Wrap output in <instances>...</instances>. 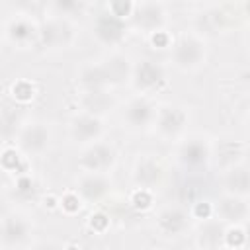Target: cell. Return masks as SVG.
Returning a JSON list of instances; mask_svg holds the SVG:
<instances>
[{
    "label": "cell",
    "mask_w": 250,
    "mask_h": 250,
    "mask_svg": "<svg viewBox=\"0 0 250 250\" xmlns=\"http://www.w3.org/2000/svg\"><path fill=\"white\" fill-rule=\"evenodd\" d=\"M156 107L158 104L154 98L133 94L121 107V121L129 131H146L152 127Z\"/></svg>",
    "instance_id": "obj_13"
},
{
    "label": "cell",
    "mask_w": 250,
    "mask_h": 250,
    "mask_svg": "<svg viewBox=\"0 0 250 250\" xmlns=\"http://www.w3.org/2000/svg\"><path fill=\"white\" fill-rule=\"evenodd\" d=\"M189 123V107L178 102H164L158 104L156 115L152 121V131L158 139L166 143H178L188 133Z\"/></svg>",
    "instance_id": "obj_5"
},
{
    "label": "cell",
    "mask_w": 250,
    "mask_h": 250,
    "mask_svg": "<svg viewBox=\"0 0 250 250\" xmlns=\"http://www.w3.org/2000/svg\"><path fill=\"white\" fill-rule=\"evenodd\" d=\"M221 191H223V195L248 197V193H250V172H248L246 162H240V164L221 172Z\"/></svg>",
    "instance_id": "obj_20"
},
{
    "label": "cell",
    "mask_w": 250,
    "mask_h": 250,
    "mask_svg": "<svg viewBox=\"0 0 250 250\" xmlns=\"http://www.w3.org/2000/svg\"><path fill=\"white\" fill-rule=\"evenodd\" d=\"M2 39H4V33H2V25H0V43H2Z\"/></svg>",
    "instance_id": "obj_37"
},
{
    "label": "cell",
    "mask_w": 250,
    "mask_h": 250,
    "mask_svg": "<svg viewBox=\"0 0 250 250\" xmlns=\"http://www.w3.org/2000/svg\"><path fill=\"white\" fill-rule=\"evenodd\" d=\"M78 111H86L98 117L105 119V113L115 107V98L113 92H88V94H78Z\"/></svg>",
    "instance_id": "obj_23"
},
{
    "label": "cell",
    "mask_w": 250,
    "mask_h": 250,
    "mask_svg": "<svg viewBox=\"0 0 250 250\" xmlns=\"http://www.w3.org/2000/svg\"><path fill=\"white\" fill-rule=\"evenodd\" d=\"M219 172L232 168L240 162H246V143L244 141H223L213 145V158Z\"/></svg>",
    "instance_id": "obj_21"
},
{
    "label": "cell",
    "mask_w": 250,
    "mask_h": 250,
    "mask_svg": "<svg viewBox=\"0 0 250 250\" xmlns=\"http://www.w3.org/2000/svg\"><path fill=\"white\" fill-rule=\"evenodd\" d=\"M90 4L86 2H72V0H64V2H53L47 6V12L53 16H61V18H70L74 20V16L82 14L88 10Z\"/></svg>",
    "instance_id": "obj_28"
},
{
    "label": "cell",
    "mask_w": 250,
    "mask_h": 250,
    "mask_svg": "<svg viewBox=\"0 0 250 250\" xmlns=\"http://www.w3.org/2000/svg\"><path fill=\"white\" fill-rule=\"evenodd\" d=\"M215 205V217L223 225H246L250 215L248 197H234V195H221Z\"/></svg>",
    "instance_id": "obj_19"
},
{
    "label": "cell",
    "mask_w": 250,
    "mask_h": 250,
    "mask_svg": "<svg viewBox=\"0 0 250 250\" xmlns=\"http://www.w3.org/2000/svg\"><path fill=\"white\" fill-rule=\"evenodd\" d=\"M191 227V217L188 207L180 203L162 205L154 215V229L162 238H180Z\"/></svg>",
    "instance_id": "obj_14"
},
{
    "label": "cell",
    "mask_w": 250,
    "mask_h": 250,
    "mask_svg": "<svg viewBox=\"0 0 250 250\" xmlns=\"http://www.w3.org/2000/svg\"><path fill=\"white\" fill-rule=\"evenodd\" d=\"M133 10H135V2H127V0H113L105 4V12L113 18H119L125 23L133 16Z\"/></svg>",
    "instance_id": "obj_33"
},
{
    "label": "cell",
    "mask_w": 250,
    "mask_h": 250,
    "mask_svg": "<svg viewBox=\"0 0 250 250\" xmlns=\"http://www.w3.org/2000/svg\"><path fill=\"white\" fill-rule=\"evenodd\" d=\"M164 180H166V166L158 154L145 152L135 158L133 168H131L133 188L156 191L158 188H162Z\"/></svg>",
    "instance_id": "obj_12"
},
{
    "label": "cell",
    "mask_w": 250,
    "mask_h": 250,
    "mask_svg": "<svg viewBox=\"0 0 250 250\" xmlns=\"http://www.w3.org/2000/svg\"><path fill=\"white\" fill-rule=\"evenodd\" d=\"M170 51V64L184 74H191L201 70L209 59V41L195 29H186L178 33L172 41Z\"/></svg>",
    "instance_id": "obj_1"
},
{
    "label": "cell",
    "mask_w": 250,
    "mask_h": 250,
    "mask_svg": "<svg viewBox=\"0 0 250 250\" xmlns=\"http://www.w3.org/2000/svg\"><path fill=\"white\" fill-rule=\"evenodd\" d=\"M246 225H229L223 236V250H242L246 246Z\"/></svg>",
    "instance_id": "obj_27"
},
{
    "label": "cell",
    "mask_w": 250,
    "mask_h": 250,
    "mask_svg": "<svg viewBox=\"0 0 250 250\" xmlns=\"http://www.w3.org/2000/svg\"><path fill=\"white\" fill-rule=\"evenodd\" d=\"M74 82L78 86V94H88V92H113L102 57L84 61L76 68Z\"/></svg>",
    "instance_id": "obj_18"
},
{
    "label": "cell",
    "mask_w": 250,
    "mask_h": 250,
    "mask_svg": "<svg viewBox=\"0 0 250 250\" xmlns=\"http://www.w3.org/2000/svg\"><path fill=\"white\" fill-rule=\"evenodd\" d=\"M90 29H92V39L100 47H105L109 51H117L123 45V41L127 39V35H129L127 23L121 21L119 18L109 16L107 12L96 16Z\"/></svg>",
    "instance_id": "obj_16"
},
{
    "label": "cell",
    "mask_w": 250,
    "mask_h": 250,
    "mask_svg": "<svg viewBox=\"0 0 250 250\" xmlns=\"http://www.w3.org/2000/svg\"><path fill=\"white\" fill-rule=\"evenodd\" d=\"M188 213H189L191 219H197V221L201 223V221H207V219H213V217H215V205H213L211 199L199 197V199L191 201Z\"/></svg>",
    "instance_id": "obj_31"
},
{
    "label": "cell",
    "mask_w": 250,
    "mask_h": 250,
    "mask_svg": "<svg viewBox=\"0 0 250 250\" xmlns=\"http://www.w3.org/2000/svg\"><path fill=\"white\" fill-rule=\"evenodd\" d=\"M10 98L16 102V104H20V105H27V104H31L33 100H35V96H37V86H35V82L33 80H27V78H18V80H14L12 84H10Z\"/></svg>",
    "instance_id": "obj_25"
},
{
    "label": "cell",
    "mask_w": 250,
    "mask_h": 250,
    "mask_svg": "<svg viewBox=\"0 0 250 250\" xmlns=\"http://www.w3.org/2000/svg\"><path fill=\"white\" fill-rule=\"evenodd\" d=\"M195 250H211V248H195Z\"/></svg>",
    "instance_id": "obj_38"
},
{
    "label": "cell",
    "mask_w": 250,
    "mask_h": 250,
    "mask_svg": "<svg viewBox=\"0 0 250 250\" xmlns=\"http://www.w3.org/2000/svg\"><path fill=\"white\" fill-rule=\"evenodd\" d=\"M119 152L117 148L107 141H98L94 145H88L78 154V170L84 174H111L117 166Z\"/></svg>",
    "instance_id": "obj_10"
},
{
    "label": "cell",
    "mask_w": 250,
    "mask_h": 250,
    "mask_svg": "<svg viewBox=\"0 0 250 250\" xmlns=\"http://www.w3.org/2000/svg\"><path fill=\"white\" fill-rule=\"evenodd\" d=\"M62 250H84V248H82L78 242H68V244L62 246Z\"/></svg>",
    "instance_id": "obj_36"
},
{
    "label": "cell",
    "mask_w": 250,
    "mask_h": 250,
    "mask_svg": "<svg viewBox=\"0 0 250 250\" xmlns=\"http://www.w3.org/2000/svg\"><path fill=\"white\" fill-rule=\"evenodd\" d=\"M84 205H102L113 193V180L109 174H84L78 172V178L72 188Z\"/></svg>",
    "instance_id": "obj_17"
},
{
    "label": "cell",
    "mask_w": 250,
    "mask_h": 250,
    "mask_svg": "<svg viewBox=\"0 0 250 250\" xmlns=\"http://www.w3.org/2000/svg\"><path fill=\"white\" fill-rule=\"evenodd\" d=\"M227 225H223L217 219L201 221L195 229L193 242L195 248H211V250H223V236H225Z\"/></svg>",
    "instance_id": "obj_22"
},
{
    "label": "cell",
    "mask_w": 250,
    "mask_h": 250,
    "mask_svg": "<svg viewBox=\"0 0 250 250\" xmlns=\"http://www.w3.org/2000/svg\"><path fill=\"white\" fill-rule=\"evenodd\" d=\"M0 168L10 174V176H20V174H25V172H31L29 170V160L14 146V145H4L0 148Z\"/></svg>",
    "instance_id": "obj_24"
},
{
    "label": "cell",
    "mask_w": 250,
    "mask_h": 250,
    "mask_svg": "<svg viewBox=\"0 0 250 250\" xmlns=\"http://www.w3.org/2000/svg\"><path fill=\"white\" fill-rule=\"evenodd\" d=\"M129 86L135 94L154 98L168 86V66L156 59H141L133 66Z\"/></svg>",
    "instance_id": "obj_9"
},
{
    "label": "cell",
    "mask_w": 250,
    "mask_h": 250,
    "mask_svg": "<svg viewBox=\"0 0 250 250\" xmlns=\"http://www.w3.org/2000/svg\"><path fill=\"white\" fill-rule=\"evenodd\" d=\"M35 232V221L31 215L21 211H8L0 217V248L21 250L31 246Z\"/></svg>",
    "instance_id": "obj_7"
},
{
    "label": "cell",
    "mask_w": 250,
    "mask_h": 250,
    "mask_svg": "<svg viewBox=\"0 0 250 250\" xmlns=\"http://www.w3.org/2000/svg\"><path fill=\"white\" fill-rule=\"evenodd\" d=\"M244 6H248L246 2L240 4H207L201 6V12L195 18V31L201 33L203 37H207L209 33H225L227 29H230L234 25V21L238 18H246V12L238 14V10H242Z\"/></svg>",
    "instance_id": "obj_6"
},
{
    "label": "cell",
    "mask_w": 250,
    "mask_h": 250,
    "mask_svg": "<svg viewBox=\"0 0 250 250\" xmlns=\"http://www.w3.org/2000/svg\"><path fill=\"white\" fill-rule=\"evenodd\" d=\"M64 244H61L59 240L53 238H45V240H37L29 246V250H62Z\"/></svg>",
    "instance_id": "obj_35"
},
{
    "label": "cell",
    "mask_w": 250,
    "mask_h": 250,
    "mask_svg": "<svg viewBox=\"0 0 250 250\" xmlns=\"http://www.w3.org/2000/svg\"><path fill=\"white\" fill-rule=\"evenodd\" d=\"M215 141L205 133H186L174 148L176 164L186 172H199L211 164Z\"/></svg>",
    "instance_id": "obj_3"
},
{
    "label": "cell",
    "mask_w": 250,
    "mask_h": 250,
    "mask_svg": "<svg viewBox=\"0 0 250 250\" xmlns=\"http://www.w3.org/2000/svg\"><path fill=\"white\" fill-rule=\"evenodd\" d=\"M86 225H88V229H90L92 232H96V234H105L107 229L111 227V217H109L105 211L96 209V211H92V213L88 215Z\"/></svg>",
    "instance_id": "obj_32"
},
{
    "label": "cell",
    "mask_w": 250,
    "mask_h": 250,
    "mask_svg": "<svg viewBox=\"0 0 250 250\" xmlns=\"http://www.w3.org/2000/svg\"><path fill=\"white\" fill-rule=\"evenodd\" d=\"M57 209L66 217H74L84 209V203H82V199L78 197V193L74 189H66L64 193L59 195Z\"/></svg>",
    "instance_id": "obj_29"
},
{
    "label": "cell",
    "mask_w": 250,
    "mask_h": 250,
    "mask_svg": "<svg viewBox=\"0 0 250 250\" xmlns=\"http://www.w3.org/2000/svg\"><path fill=\"white\" fill-rule=\"evenodd\" d=\"M53 139H55V131H53L51 123L35 117V119L21 121L12 143L27 160H31V158L43 156L51 148Z\"/></svg>",
    "instance_id": "obj_4"
},
{
    "label": "cell",
    "mask_w": 250,
    "mask_h": 250,
    "mask_svg": "<svg viewBox=\"0 0 250 250\" xmlns=\"http://www.w3.org/2000/svg\"><path fill=\"white\" fill-rule=\"evenodd\" d=\"M150 47L152 49H158V51H168L172 47V41H174V35L166 29V31H158V33H152L146 37Z\"/></svg>",
    "instance_id": "obj_34"
},
{
    "label": "cell",
    "mask_w": 250,
    "mask_h": 250,
    "mask_svg": "<svg viewBox=\"0 0 250 250\" xmlns=\"http://www.w3.org/2000/svg\"><path fill=\"white\" fill-rule=\"evenodd\" d=\"M170 25V6L166 2H135L133 16L127 21L129 33H141L145 37L166 31Z\"/></svg>",
    "instance_id": "obj_8"
},
{
    "label": "cell",
    "mask_w": 250,
    "mask_h": 250,
    "mask_svg": "<svg viewBox=\"0 0 250 250\" xmlns=\"http://www.w3.org/2000/svg\"><path fill=\"white\" fill-rule=\"evenodd\" d=\"M2 33H4V39L14 49L23 51V49L37 45L39 23L29 14H16L6 20V23L2 25Z\"/></svg>",
    "instance_id": "obj_15"
},
{
    "label": "cell",
    "mask_w": 250,
    "mask_h": 250,
    "mask_svg": "<svg viewBox=\"0 0 250 250\" xmlns=\"http://www.w3.org/2000/svg\"><path fill=\"white\" fill-rule=\"evenodd\" d=\"M2 146H4V145H2V143H0V148H2Z\"/></svg>",
    "instance_id": "obj_39"
},
{
    "label": "cell",
    "mask_w": 250,
    "mask_h": 250,
    "mask_svg": "<svg viewBox=\"0 0 250 250\" xmlns=\"http://www.w3.org/2000/svg\"><path fill=\"white\" fill-rule=\"evenodd\" d=\"M129 205L137 211H150L154 207V191L133 188L129 193Z\"/></svg>",
    "instance_id": "obj_30"
},
{
    "label": "cell",
    "mask_w": 250,
    "mask_h": 250,
    "mask_svg": "<svg viewBox=\"0 0 250 250\" xmlns=\"http://www.w3.org/2000/svg\"><path fill=\"white\" fill-rule=\"evenodd\" d=\"M23 119H20L16 115V111H10V109H0V143L2 145H8L14 141L20 125H21Z\"/></svg>",
    "instance_id": "obj_26"
},
{
    "label": "cell",
    "mask_w": 250,
    "mask_h": 250,
    "mask_svg": "<svg viewBox=\"0 0 250 250\" xmlns=\"http://www.w3.org/2000/svg\"><path fill=\"white\" fill-rule=\"evenodd\" d=\"M78 39H80V27L76 20L49 14L39 23L37 45H41L45 51H51V53L70 51L78 43Z\"/></svg>",
    "instance_id": "obj_2"
},
{
    "label": "cell",
    "mask_w": 250,
    "mask_h": 250,
    "mask_svg": "<svg viewBox=\"0 0 250 250\" xmlns=\"http://www.w3.org/2000/svg\"><path fill=\"white\" fill-rule=\"evenodd\" d=\"M105 135H107V123L104 117H98L86 111H76L68 119V137L80 148L94 145L98 141H104Z\"/></svg>",
    "instance_id": "obj_11"
}]
</instances>
